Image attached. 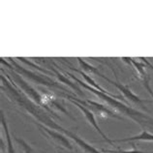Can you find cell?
<instances>
[{"label": "cell", "mask_w": 153, "mask_h": 153, "mask_svg": "<svg viewBox=\"0 0 153 153\" xmlns=\"http://www.w3.org/2000/svg\"><path fill=\"white\" fill-rule=\"evenodd\" d=\"M108 66H110V68L111 69V71L114 72V76H115V80H112V79H111L107 78V76H105L103 74L100 75V76H101L102 79H106L108 82H110L111 84H112V85L115 86L116 88H117V89H118L120 92H121V93H122L124 99L128 100V101L132 102L133 104H135V105H137V106L140 107L142 108H144V110L146 111V103H150V101H148V100H144V99L140 98L138 95H136V94L134 93V92H133V91L130 89V88H129V86L124 85L123 83L120 82H119V79H118V76H117V74L115 73L114 69V68H112L111 65H108Z\"/></svg>", "instance_id": "8992f818"}, {"label": "cell", "mask_w": 153, "mask_h": 153, "mask_svg": "<svg viewBox=\"0 0 153 153\" xmlns=\"http://www.w3.org/2000/svg\"><path fill=\"white\" fill-rule=\"evenodd\" d=\"M14 140H16V143H17L19 147L21 148V151L22 153H34V150L32 149V147L25 142V140H22L16 136H14Z\"/></svg>", "instance_id": "9a60e30c"}, {"label": "cell", "mask_w": 153, "mask_h": 153, "mask_svg": "<svg viewBox=\"0 0 153 153\" xmlns=\"http://www.w3.org/2000/svg\"><path fill=\"white\" fill-rule=\"evenodd\" d=\"M67 100H69V101L71 102V103H73L75 106L79 108V110L83 114V115H84V117H85V119H86V121L90 124V125L93 127L96 131L98 132V134L102 137V138L106 140V142L108 143H110V144H114V140H111V139H108V136L105 134V133L101 130V128H100V126L98 125V122H97V120H96V118H95V114L92 112L89 108H87L86 107H84V106H82V104H79V103H78L76 101H74V100H71V99H67Z\"/></svg>", "instance_id": "ba28073f"}, {"label": "cell", "mask_w": 153, "mask_h": 153, "mask_svg": "<svg viewBox=\"0 0 153 153\" xmlns=\"http://www.w3.org/2000/svg\"><path fill=\"white\" fill-rule=\"evenodd\" d=\"M58 153H62V152H61V151H59V152H58Z\"/></svg>", "instance_id": "ffe728a7"}, {"label": "cell", "mask_w": 153, "mask_h": 153, "mask_svg": "<svg viewBox=\"0 0 153 153\" xmlns=\"http://www.w3.org/2000/svg\"><path fill=\"white\" fill-rule=\"evenodd\" d=\"M1 82H2V89L6 91L7 95L9 96L15 103H17L19 106H21L22 108H25L28 114L31 116H33L36 120H38V123L49 127L52 129V130L58 131L60 133H62V134H64L66 137H68V138L72 139L85 153H103L102 151L98 150L97 148L92 146L90 143H88L82 138H79V137L76 134H75L74 132L68 130V129L64 128L61 125L56 123L54 120L47 114L46 110H43V108L33 103L30 99H28L25 94L19 91V89L17 86L16 85L13 86V83H11L9 79L4 78L3 75L1 76Z\"/></svg>", "instance_id": "6da1fadb"}, {"label": "cell", "mask_w": 153, "mask_h": 153, "mask_svg": "<svg viewBox=\"0 0 153 153\" xmlns=\"http://www.w3.org/2000/svg\"><path fill=\"white\" fill-rule=\"evenodd\" d=\"M121 59L123 60V61L127 62L128 64H131V65L134 67L137 71H138L139 76H140V78L142 79V80L146 79L149 78V76H148L147 72L146 70L147 66L144 63L137 62L136 60L134 58H132V57H122Z\"/></svg>", "instance_id": "8fae6325"}, {"label": "cell", "mask_w": 153, "mask_h": 153, "mask_svg": "<svg viewBox=\"0 0 153 153\" xmlns=\"http://www.w3.org/2000/svg\"><path fill=\"white\" fill-rule=\"evenodd\" d=\"M78 59V62L79 64V67L82 68V69L84 71V73H89V74H93V75H96V76H99L101 75L102 73L99 71L98 68L94 67L93 65H91L90 63L86 62L85 60H83L82 58L80 57H76Z\"/></svg>", "instance_id": "5bb4252c"}, {"label": "cell", "mask_w": 153, "mask_h": 153, "mask_svg": "<svg viewBox=\"0 0 153 153\" xmlns=\"http://www.w3.org/2000/svg\"><path fill=\"white\" fill-rule=\"evenodd\" d=\"M1 125H2L4 132H5V137H6V143H7V152L6 153H18L17 149H16L14 144H13V140H12V137H11L9 126H8L5 114H4L3 111H1Z\"/></svg>", "instance_id": "30bf717a"}, {"label": "cell", "mask_w": 153, "mask_h": 153, "mask_svg": "<svg viewBox=\"0 0 153 153\" xmlns=\"http://www.w3.org/2000/svg\"><path fill=\"white\" fill-rule=\"evenodd\" d=\"M72 69H73V68H72ZM73 70H74L75 72H76V73H79L80 76H82V78L84 79V80H85V82L88 84V85H90L91 87H93V88H95V89L99 90L100 92H102V93H106V94H108V95H111V96H115L114 94L111 93V92H108V90L104 89V88L100 86L98 83H96L95 80H94L93 79H92V78H90V76H88L86 73H84V72H82V71H79V70H78V69H73Z\"/></svg>", "instance_id": "7c38bea8"}, {"label": "cell", "mask_w": 153, "mask_h": 153, "mask_svg": "<svg viewBox=\"0 0 153 153\" xmlns=\"http://www.w3.org/2000/svg\"><path fill=\"white\" fill-rule=\"evenodd\" d=\"M61 96L62 97H65L66 99L74 100V101H76L78 103L82 104V106L89 108L94 114L98 115V117H102V118L111 117V118H115V119H122V116L118 115V112L111 110V108H108L107 106H105L103 104H100L96 101H91V100H82V99H79L78 97H76V96L69 95V94H61Z\"/></svg>", "instance_id": "5b68a950"}, {"label": "cell", "mask_w": 153, "mask_h": 153, "mask_svg": "<svg viewBox=\"0 0 153 153\" xmlns=\"http://www.w3.org/2000/svg\"><path fill=\"white\" fill-rule=\"evenodd\" d=\"M51 69H52V71L54 72V74L56 75V76H57L58 79L60 80V82H63V83H65V84H67V85H68V86H70V87L72 88V89L76 90L79 94L83 95V92H82V89H80V87H79V86L76 85V84L75 82H71L70 79H68L65 76H64L63 74H61V73H59V71H57L56 69H54V68H52V67H51Z\"/></svg>", "instance_id": "4fadbf2b"}, {"label": "cell", "mask_w": 153, "mask_h": 153, "mask_svg": "<svg viewBox=\"0 0 153 153\" xmlns=\"http://www.w3.org/2000/svg\"><path fill=\"white\" fill-rule=\"evenodd\" d=\"M114 143H128V142H153V134L149 133L147 130H143L140 134L133 137H129L125 139H119V140H112Z\"/></svg>", "instance_id": "9c48e42d"}, {"label": "cell", "mask_w": 153, "mask_h": 153, "mask_svg": "<svg viewBox=\"0 0 153 153\" xmlns=\"http://www.w3.org/2000/svg\"><path fill=\"white\" fill-rule=\"evenodd\" d=\"M36 125L38 126L39 130L42 132L43 135H45L48 139H50L52 143L56 146H62L64 148H66L68 150H74V147L72 146V143H70V140H68L67 137L60 133L58 131H55V130H52V129L47 127L45 125H42L40 123H36Z\"/></svg>", "instance_id": "52a82bcc"}, {"label": "cell", "mask_w": 153, "mask_h": 153, "mask_svg": "<svg viewBox=\"0 0 153 153\" xmlns=\"http://www.w3.org/2000/svg\"><path fill=\"white\" fill-rule=\"evenodd\" d=\"M140 59H142V61H143L144 64H146V65L147 67H149L151 70H153V65H152V64H151L149 61H148L147 58H144V57H140Z\"/></svg>", "instance_id": "d6986e66"}, {"label": "cell", "mask_w": 153, "mask_h": 153, "mask_svg": "<svg viewBox=\"0 0 153 153\" xmlns=\"http://www.w3.org/2000/svg\"><path fill=\"white\" fill-rule=\"evenodd\" d=\"M8 60L10 61V63L8 61H4V58H1V63L4 64L5 66H7L9 69H12V70L16 71L19 74L23 75L25 78H27L28 79H30L31 82L39 83V84H43V85H46V86H49V87L57 88V89H60L62 91H66L65 88L62 87L59 83H57L55 80H53L52 79L49 78V76H42V75H40L38 73H35V72L27 70V69H25V68L19 66V64L12 58H8Z\"/></svg>", "instance_id": "277c9868"}, {"label": "cell", "mask_w": 153, "mask_h": 153, "mask_svg": "<svg viewBox=\"0 0 153 153\" xmlns=\"http://www.w3.org/2000/svg\"><path fill=\"white\" fill-rule=\"evenodd\" d=\"M18 59L19 60V61H22V63H25V64H27L28 66H31V67H33L34 69H37V70L41 71V72H43V73H45V74H49V72H48L47 70H45V69H42L41 67H39L38 65H36L35 63H33V62L29 61V60H27V59H26V58H25V57H18Z\"/></svg>", "instance_id": "e0dca14e"}, {"label": "cell", "mask_w": 153, "mask_h": 153, "mask_svg": "<svg viewBox=\"0 0 153 153\" xmlns=\"http://www.w3.org/2000/svg\"><path fill=\"white\" fill-rule=\"evenodd\" d=\"M67 75L69 76L71 79H73L76 82H78L80 86H82L88 91L92 92L94 95H96L98 98H100L102 101L106 103L108 106H110L111 108H114V111L128 116L129 118L132 119L133 121L136 122L137 124H139V125L143 129H144V130H146V129H152L153 130V117H151V116L147 115L146 114H143V112L137 111L135 108H133L131 107L127 106V105H125L124 103H122L120 101V99L123 100V101H125V99L121 98V96H118V95L111 96L106 93H102V92H100L99 90L91 87L90 85H88L86 82L79 79L74 75H72L70 73H67Z\"/></svg>", "instance_id": "7a4b0ae2"}, {"label": "cell", "mask_w": 153, "mask_h": 153, "mask_svg": "<svg viewBox=\"0 0 153 153\" xmlns=\"http://www.w3.org/2000/svg\"><path fill=\"white\" fill-rule=\"evenodd\" d=\"M101 151L103 153H147L144 151H140L137 148H134L133 150H123V149H117V150H111V149H105L102 148Z\"/></svg>", "instance_id": "2e32d148"}, {"label": "cell", "mask_w": 153, "mask_h": 153, "mask_svg": "<svg viewBox=\"0 0 153 153\" xmlns=\"http://www.w3.org/2000/svg\"><path fill=\"white\" fill-rule=\"evenodd\" d=\"M143 86L144 88L147 90L148 93L150 94V96L152 97V100H153V90H152V88L150 86V78H148L146 79H143Z\"/></svg>", "instance_id": "ac0fdd59"}, {"label": "cell", "mask_w": 153, "mask_h": 153, "mask_svg": "<svg viewBox=\"0 0 153 153\" xmlns=\"http://www.w3.org/2000/svg\"><path fill=\"white\" fill-rule=\"evenodd\" d=\"M5 76L8 78V79H10L12 82H14V84L17 86L19 89L22 90V93L25 94L27 98H30V100L33 103H35L36 105H38L41 108H44V110H46L47 111L51 112V110L47 106V104L45 103V97L40 94L39 92L34 89L31 85L28 84V82L26 80H25L22 79V76H19V74H18L17 72L10 69V72H5Z\"/></svg>", "instance_id": "3957f363"}]
</instances>
